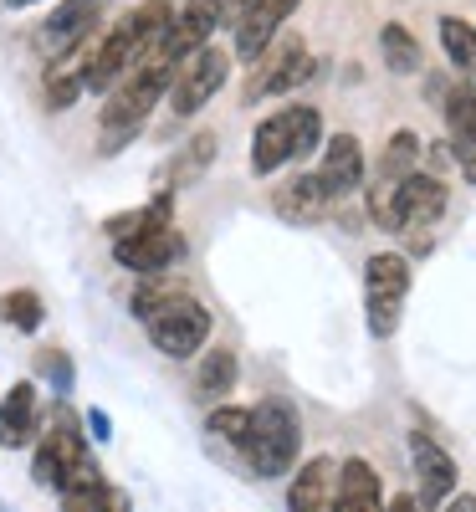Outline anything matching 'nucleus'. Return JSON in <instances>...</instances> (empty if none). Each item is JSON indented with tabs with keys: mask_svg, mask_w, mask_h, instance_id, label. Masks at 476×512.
Returning a JSON list of instances; mask_svg holds the SVG:
<instances>
[{
	"mask_svg": "<svg viewBox=\"0 0 476 512\" xmlns=\"http://www.w3.org/2000/svg\"><path fill=\"white\" fill-rule=\"evenodd\" d=\"M302 446V420L287 400H262L251 410V436H246V466L256 477H287Z\"/></svg>",
	"mask_w": 476,
	"mask_h": 512,
	"instance_id": "f257e3e1",
	"label": "nucleus"
},
{
	"mask_svg": "<svg viewBox=\"0 0 476 512\" xmlns=\"http://www.w3.org/2000/svg\"><path fill=\"white\" fill-rule=\"evenodd\" d=\"M144 328H149V344L159 354L190 359L210 338V308L195 303V297H185V292H159L149 303V313H144Z\"/></svg>",
	"mask_w": 476,
	"mask_h": 512,
	"instance_id": "f03ea898",
	"label": "nucleus"
},
{
	"mask_svg": "<svg viewBox=\"0 0 476 512\" xmlns=\"http://www.w3.org/2000/svg\"><path fill=\"white\" fill-rule=\"evenodd\" d=\"M169 82H175V62H164V57L139 62L118 88L103 93V128H144L154 103L169 93Z\"/></svg>",
	"mask_w": 476,
	"mask_h": 512,
	"instance_id": "7ed1b4c3",
	"label": "nucleus"
},
{
	"mask_svg": "<svg viewBox=\"0 0 476 512\" xmlns=\"http://www.w3.org/2000/svg\"><path fill=\"white\" fill-rule=\"evenodd\" d=\"M405 297H410V262L400 251H374L364 262V313L374 338H389L400 328Z\"/></svg>",
	"mask_w": 476,
	"mask_h": 512,
	"instance_id": "20e7f679",
	"label": "nucleus"
},
{
	"mask_svg": "<svg viewBox=\"0 0 476 512\" xmlns=\"http://www.w3.org/2000/svg\"><path fill=\"white\" fill-rule=\"evenodd\" d=\"M82 472H93V461H88V446H82V431L72 425V415L62 410V420H57L52 431L36 441V456H31V482H36V487L62 492V487H67V482H77Z\"/></svg>",
	"mask_w": 476,
	"mask_h": 512,
	"instance_id": "39448f33",
	"label": "nucleus"
},
{
	"mask_svg": "<svg viewBox=\"0 0 476 512\" xmlns=\"http://www.w3.org/2000/svg\"><path fill=\"white\" fill-rule=\"evenodd\" d=\"M441 216H446V180L441 175L410 169L405 180H395V190H389V231L425 236Z\"/></svg>",
	"mask_w": 476,
	"mask_h": 512,
	"instance_id": "423d86ee",
	"label": "nucleus"
},
{
	"mask_svg": "<svg viewBox=\"0 0 476 512\" xmlns=\"http://www.w3.org/2000/svg\"><path fill=\"white\" fill-rule=\"evenodd\" d=\"M226 72H231V57L221 52V47H205L200 52H190L180 67H175V82H169V108H175L180 118H190V113H200L215 93L226 88Z\"/></svg>",
	"mask_w": 476,
	"mask_h": 512,
	"instance_id": "0eeeda50",
	"label": "nucleus"
},
{
	"mask_svg": "<svg viewBox=\"0 0 476 512\" xmlns=\"http://www.w3.org/2000/svg\"><path fill=\"white\" fill-rule=\"evenodd\" d=\"M103 6H108V0H62V6H57L47 21H41V31H36V52L47 57V62L72 57L82 41L98 31Z\"/></svg>",
	"mask_w": 476,
	"mask_h": 512,
	"instance_id": "6e6552de",
	"label": "nucleus"
},
{
	"mask_svg": "<svg viewBox=\"0 0 476 512\" xmlns=\"http://www.w3.org/2000/svg\"><path fill=\"white\" fill-rule=\"evenodd\" d=\"M302 6V0H246V6L236 11V57L241 62H256L267 47H272V36L282 31V21Z\"/></svg>",
	"mask_w": 476,
	"mask_h": 512,
	"instance_id": "1a4fd4ad",
	"label": "nucleus"
},
{
	"mask_svg": "<svg viewBox=\"0 0 476 512\" xmlns=\"http://www.w3.org/2000/svg\"><path fill=\"white\" fill-rule=\"evenodd\" d=\"M180 236H175V226L169 221H159V226H149V231H139V236H128V241H113V256H118V267H128V272H139V277H159L169 262H180Z\"/></svg>",
	"mask_w": 476,
	"mask_h": 512,
	"instance_id": "9d476101",
	"label": "nucleus"
},
{
	"mask_svg": "<svg viewBox=\"0 0 476 512\" xmlns=\"http://www.w3.org/2000/svg\"><path fill=\"white\" fill-rule=\"evenodd\" d=\"M410 466H415V482H420V507H441L451 492H456V461L441 441H430V436H410Z\"/></svg>",
	"mask_w": 476,
	"mask_h": 512,
	"instance_id": "9b49d317",
	"label": "nucleus"
},
{
	"mask_svg": "<svg viewBox=\"0 0 476 512\" xmlns=\"http://www.w3.org/2000/svg\"><path fill=\"white\" fill-rule=\"evenodd\" d=\"M318 72V62L308 57V47H302L297 36H287L282 47L262 62V77L251 82V98H267V93H292V88H302Z\"/></svg>",
	"mask_w": 476,
	"mask_h": 512,
	"instance_id": "f8f14e48",
	"label": "nucleus"
},
{
	"mask_svg": "<svg viewBox=\"0 0 476 512\" xmlns=\"http://www.w3.org/2000/svg\"><path fill=\"white\" fill-rule=\"evenodd\" d=\"M328 512H384V487L379 472L364 456H349L338 466V482H333V507Z\"/></svg>",
	"mask_w": 476,
	"mask_h": 512,
	"instance_id": "ddd939ff",
	"label": "nucleus"
},
{
	"mask_svg": "<svg viewBox=\"0 0 476 512\" xmlns=\"http://www.w3.org/2000/svg\"><path fill=\"white\" fill-rule=\"evenodd\" d=\"M333 190L318 180V175H297V180H287L282 190H277V216L282 221H292V226H313V221H323L328 210H333Z\"/></svg>",
	"mask_w": 476,
	"mask_h": 512,
	"instance_id": "4468645a",
	"label": "nucleus"
},
{
	"mask_svg": "<svg viewBox=\"0 0 476 512\" xmlns=\"http://www.w3.org/2000/svg\"><path fill=\"white\" fill-rule=\"evenodd\" d=\"M333 482H338V466L328 456L302 461L292 487H287V512H328L333 507Z\"/></svg>",
	"mask_w": 476,
	"mask_h": 512,
	"instance_id": "2eb2a0df",
	"label": "nucleus"
},
{
	"mask_svg": "<svg viewBox=\"0 0 476 512\" xmlns=\"http://www.w3.org/2000/svg\"><path fill=\"white\" fill-rule=\"evenodd\" d=\"M318 180L343 200V195H354L364 185V149L354 134H333L328 149H323V169H318Z\"/></svg>",
	"mask_w": 476,
	"mask_h": 512,
	"instance_id": "dca6fc26",
	"label": "nucleus"
},
{
	"mask_svg": "<svg viewBox=\"0 0 476 512\" xmlns=\"http://www.w3.org/2000/svg\"><path fill=\"white\" fill-rule=\"evenodd\" d=\"M62 512H134V502H128L123 487L103 482V472L93 466V472H82L77 482L62 487Z\"/></svg>",
	"mask_w": 476,
	"mask_h": 512,
	"instance_id": "f3484780",
	"label": "nucleus"
},
{
	"mask_svg": "<svg viewBox=\"0 0 476 512\" xmlns=\"http://www.w3.org/2000/svg\"><path fill=\"white\" fill-rule=\"evenodd\" d=\"M31 436H36V384L21 379L6 390V400H0V446L21 451Z\"/></svg>",
	"mask_w": 476,
	"mask_h": 512,
	"instance_id": "a211bd4d",
	"label": "nucleus"
},
{
	"mask_svg": "<svg viewBox=\"0 0 476 512\" xmlns=\"http://www.w3.org/2000/svg\"><path fill=\"white\" fill-rule=\"evenodd\" d=\"M282 164H292V128H287V113H272L251 134V169L256 175H277Z\"/></svg>",
	"mask_w": 476,
	"mask_h": 512,
	"instance_id": "6ab92c4d",
	"label": "nucleus"
},
{
	"mask_svg": "<svg viewBox=\"0 0 476 512\" xmlns=\"http://www.w3.org/2000/svg\"><path fill=\"white\" fill-rule=\"evenodd\" d=\"M236 390V354L231 349H210L200 359V374H195V400L200 405H215Z\"/></svg>",
	"mask_w": 476,
	"mask_h": 512,
	"instance_id": "aec40b11",
	"label": "nucleus"
},
{
	"mask_svg": "<svg viewBox=\"0 0 476 512\" xmlns=\"http://www.w3.org/2000/svg\"><path fill=\"white\" fill-rule=\"evenodd\" d=\"M82 93H88V67L77 62V52H72V57H57L52 72H47V108L62 113V108H72Z\"/></svg>",
	"mask_w": 476,
	"mask_h": 512,
	"instance_id": "412c9836",
	"label": "nucleus"
},
{
	"mask_svg": "<svg viewBox=\"0 0 476 512\" xmlns=\"http://www.w3.org/2000/svg\"><path fill=\"white\" fill-rule=\"evenodd\" d=\"M215 149H221V139H215L210 134V128H205V134L200 139H190L175 159H169V169H164V180L169 185H190V180H200L205 175V169L215 164Z\"/></svg>",
	"mask_w": 476,
	"mask_h": 512,
	"instance_id": "4be33fe9",
	"label": "nucleus"
},
{
	"mask_svg": "<svg viewBox=\"0 0 476 512\" xmlns=\"http://www.w3.org/2000/svg\"><path fill=\"white\" fill-rule=\"evenodd\" d=\"M379 52H384V67H389V72H400V77L420 72V41H415L410 26H400V21H389V26L379 31Z\"/></svg>",
	"mask_w": 476,
	"mask_h": 512,
	"instance_id": "5701e85b",
	"label": "nucleus"
},
{
	"mask_svg": "<svg viewBox=\"0 0 476 512\" xmlns=\"http://www.w3.org/2000/svg\"><path fill=\"white\" fill-rule=\"evenodd\" d=\"M47 308H41V297L31 287H16V292H0V323L16 328V333H36Z\"/></svg>",
	"mask_w": 476,
	"mask_h": 512,
	"instance_id": "b1692460",
	"label": "nucleus"
},
{
	"mask_svg": "<svg viewBox=\"0 0 476 512\" xmlns=\"http://www.w3.org/2000/svg\"><path fill=\"white\" fill-rule=\"evenodd\" d=\"M441 47L461 72H476V26L461 16H441Z\"/></svg>",
	"mask_w": 476,
	"mask_h": 512,
	"instance_id": "393cba45",
	"label": "nucleus"
},
{
	"mask_svg": "<svg viewBox=\"0 0 476 512\" xmlns=\"http://www.w3.org/2000/svg\"><path fill=\"white\" fill-rule=\"evenodd\" d=\"M282 113H287V128H292V159H308V154L318 149V139H323V118H318V108L292 103V108H282Z\"/></svg>",
	"mask_w": 476,
	"mask_h": 512,
	"instance_id": "a878e982",
	"label": "nucleus"
},
{
	"mask_svg": "<svg viewBox=\"0 0 476 512\" xmlns=\"http://www.w3.org/2000/svg\"><path fill=\"white\" fill-rule=\"evenodd\" d=\"M415 164H420V139L410 134V128H400V134L389 139L384 159H379V180H389V185H395V180H405V175H410Z\"/></svg>",
	"mask_w": 476,
	"mask_h": 512,
	"instance_id": "bb28decb",
	"label": "nucleus"
},
{
	"mask_svg": "<svg viewBox=\"0 0 476 512\" xmlns=\"http://www.w3.org/2000/svg\"><path fill=\"white\" fill-rule=\"evenodd\" d=\"M446 123H451V144H476V93L456 88L446 98Z\"/></svg>",
	"mask_w": 476,
	"mask_h": 512,
	"instance_id": "cd10ccee",
	"label": "nucleus"
},
{
	"mask_svg": "<svg viewBox=\"0 0 476 512\" xmlns=\"http://www.w3.org/2000/svg\"><path fill=\"white\" fill-rule=\"evenodd\" d=\"M210 436H221L226 446L246 451V436H251V410H241V405H215V410H210Z\"/></svg>",
	"mask_w": 476,
	"mask_h": 512,
	"instance_id": "c85d7f7f",
	"label": "nucleus"
},
{
	"mask_svg": "<svg viewBox=\"0 0 476 512\" xmlns=\"http://www.w3.org/2000/svg\"><path fill=\"white\" fill-rule=\"evenodd\" d=\"M41 374L52 379V390H57V395H67V390H72V364H67V354H62V349H47V354H41Z\"/></svg>",
	"mask_w": 476,
	"mask_h": 512,
	"instance_id": "c756f323",
	"label": "nucleus"
},
{
	"mask_svg": "<svg viewBox=\"0 0 476 512\" xmlns=\"http://www.w3.org/2000/svg\"><path fill=\"white\" fill-rule=\"evenodd\" d=\"M451 159L461 164V175L476 185V144H451Z\"/></svg>",
	"mask_w": 476,
	"mask_h": 512,
	"instance_id": "7c9ffc66",
	"label": "nucleus"
},
{
	"mask_svg": "<svg viewBox=\"0 0 476 512\" xmlns=\"http://www.w3.org/2000/svg\"><path fill=\"white\" fill-rule=\"evenodd\" d=\"M384 512H425L420 497H395V502H384Z\"/></svg>",
	"mask_w": 476,
	"mask_h": 512,
	"instance_id": "2f4dec72",
	"label": "nucleus"
},
{
	"mask_svg": "<svg viewBox=\"0 0 476 512\" xmlns=\"http://www.w3.org/2000/svg\"><path fill=\"white\" fill-rule=\"evenodd\" d=\"M88 425H93V436H98V441H108V436H113V431H108V415H103V410H93V415H88Z\"/></svg>",
	"mask_w": 476,
	"mask_h": 512,
	"instance_id": "473e14b6",
	"label": "nucleus"
},
{
	"mask_svg": "<svg viewBox=\"0 0 476 512\" xmlns=\"http://www.w3.org/2000/svg\"><path fill=\"white\" fill-rule=\"evenodd\" d=\"M446 512H476V497H471V492H461V497H451V502H446Z\"/></svg>",
	"mask_w": 476,
	"mask_h": 512,
	"instance_id": "72a5a7b5",
	"label": "nucleus"
},
{
	"mask_svg": "<svg viewBox=\"0 0 476 512\" xmlns=\"http://www.w3.org/2000/svg\"><path fill=\"white\" fill-rule=\"evenodd\" d=\"M6 6H11V11H26V6H36V0H6Z\"/></svg>",
	"mask_w": 476,
	"mask_h": 512,
	"instance_id": "f704fd0d",
	"label": "nucleus"
}]
</instances>
